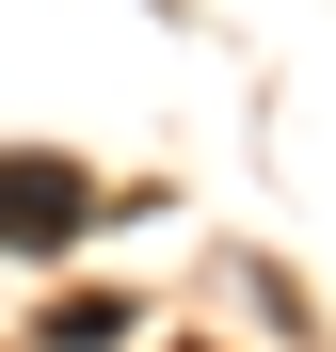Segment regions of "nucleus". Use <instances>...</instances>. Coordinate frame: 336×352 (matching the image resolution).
Here are the masks:
<instances>
[{
    "instance_id": "obj_1",
    "label": "nucleus",
    "mask_w": 336,
    "mask_h": 352,
    "mask_svg": "<svg viewBox=\"0 0 336 352\" xmlns=\"http://www.w3.org/2000/svg\"><path fill=\"white\" fill-rule=\"evenodd\" d=\"M80 224H96V176H80V160L0 144V241H16V256H48V241H80Z\"/></svg>"
}]
</instances>
